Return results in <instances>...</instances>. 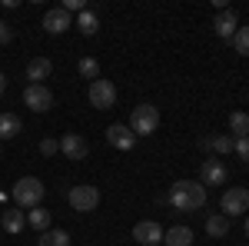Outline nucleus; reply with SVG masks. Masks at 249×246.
<instances>
[{"label":"nucleus","instance_id":"obj_1","mask_svg":"<svg viewBox=\"0 0 249 246\" xmlns=\"http://www.w3.org/2000/svg\"><path fill=\"white\" fill-rule=\"evenodd\" d=\"M166 203L176 207V209H183V213H190V209H203V207H206V187H203L199 180H176V183L170 187Z\"/></svg>","mask_w":249,"mask_h":246},{"label":"nucleus","instance_id":"obj_2","mask_svg":"<svg viewBox=\"0 0 249 246\" xmlns=\"http://www.w3.org/2000/svg\"><path fill=\"white\" fill-rule=\"evenodd\" d=\"M43 193H47V187L40 183L37 176H23V180H17L14 183V203H17L20 209H34L40 207V200H43Z\"/></svg>","mask_w":249,"mask_h":246},{"label":"nucleus","instance_id":"obj_3","mask_svg":"<svg viewBox=\"0 0 249 246\" xmlns=\"http://www.w3.org/2000/svg\"><path fill=\"white\" fill-rule=\"evenodd\" d=\"M130 130H133L136 136H150V133H156L160 130V110H156L153 103H140V107H133Z\"/></svg>","mask_w":249,"mask_h":246},{"label":"nucleus","instance_id":"obj_4","mask_svg":"<svg viewBox=\"0 0 249 246\" xmlns=\"http://www.w3.org/2000/svg\"><path fill=\"white\" fill-rule=\"evenodd\" d=\"M67 200H70V207L77 209V213H90V209L100 207V189H96V187H87V183H80V187H70Z\"/></svg>","mask_w":249,"mask_h":246},{"label":"nucleus","instance_id":"obj_5","mask_svg":"<svg viewBox=\"0 0 249 246\" xmlns=\"http://www.w3.org/2000/svg\"><path fill=\"white\" fill-rule=\"evenodd\" d=\"M23 103H27L34 114H47V110L53 107V94H50L43 83H27V90H23Z\"/></svg>","mask_w":249,"mask_h":246},{"label":"nucleus","instance_id":"obj_6","mask_svg":"<svg viewBox=\"0 0 249 246\" xmlns=\"http://www.w3.org/2000/svg\"><path fill=\"white\" fill-rule=\"evenodd\" d=\"M249 209V189L246 187H230L223 193V216H239Z\"/></svg>","mask_w":249,"mask_h":246},{"label":"nucleus","instance_id":"obj_7","mask_svg":"<svg viewBox=\"0 0 249 246\" xmlns=\"http://www.w3.org/2000/svg\"><path fill=\"white\" fill-rule=\"evenodd\" d=\"M90 103H93L96 110H110L116 103V87L110 80H103V76L93 80V83H90Z\"/></svg>","mask_w":249,"mask_h":246},{"label":"nucleus","instance_id":"obj_8","mask_svg":"<svg viewBox=\"0 0 249 246\" xmlns=\"http://www.w3.org/2000/svg\"><path fill=\"white\" fill-rule=\"evenodd\" d=\"M226 176H230V170H226L223 160H203V167H199V183L203 187H223Z\"/></svg>","mask_w":249,"mask_h":246},{"label":"nucleus","instance_id":"obj_9","mask_svg":"<svg viewBox=\"0 0 249 246\" xmlns=\"http://www.w3.org/2000/svg\"><path fill=\"white\" fill-rule=\"evenodd\" d=\"M163 233H166V229L160 227V223H153V220H140V223L133 227V240L143 243V246H160L163 243Z\"/></svg>","mask_w":249,"mask_h":246},{"label":"nucleus","instance_id":"obj_10","mask_svg":"<svg viewBox=\"0 0 249 246\" xmlns=\"http://www.w3.org/2000/svg\"><path fill=\"white\" fill-rule=\"evenodd\" d=\"M70 27H73V17H70L63 7H53V10L43 14V30H47V34H63V30H70Z\"/></svg>","mask_w":249,"mask_h":246},{"label":"nucleus","instance_id":"obj_11","mask_svg":"<svg viewBox=\"0 0 249 246\" xmlns=\"http://www.w3.org/2000/svg\"><path fill=\"white\" fill-rule=\"evenodd\" d=\"M213 30H216V37H219V40H232V37H236V30H239V17H236L232 10H219L216 20H213Z\"/></svg>","mask_w":249,"mask_h":246},{"label":"nucleus","instance_id":"obj_12","mask_svg":"<svg viewBox=\"0 0 249 246\" xmlns=\"http://www.w3.org/2000/svg\"><path fill=\"white\" fill-rule=\"evenodd\" d=\"M107 140L113 143L116 150H133V143H136V133L126 127V123H113L110 130H107Z\"/></svg>","mask_w":249,"mask_h":246},{"label":"nucleus","instance_id":"obj_13","mask_svg":"<svg viewBox=\"0 0 249 246\" xmlns=\"http://www.w3.org/2000/svg\"><path fill=\"white\" fill-rule=\"evenodd\" d=\"M60 150L67 153L70 160H83L90 147H87V140H83L80 133H63V140H60Z\"/></svg>","mask_w":249,"mask_h":246},{"label":"nucleus","instance_id":"obj_14","mask_svg":"<svg viewBox=\"0 0 249 246\" xmlns=\"http://www.w3.org/2000/svg\"><path fill=\"white\" fill-rule=\"evenodd\" d=\"M0 227L7 229V233H20V229L27 227V213L20 207H7L0 209Z\"/></svg>","mask_w":249,"mask_h":246},{"label":"nucleus","instance_id":"obj_15","mask_svg":"<svg viewBox=\"0 0 249 246\" xmlns=\"http://www.w3.org/2000/svg\"><path fill=\"white\" fill-rule=\"evenodd\" d=\"M50 74H53V63L47 57H34L27 63V80L30 83H43V80H50Z\"/></svg>","mask_w":249,"mask_h":246},{"label":"nucleus","instance_id":"obj_16","mask_svg":"<svg viewBox=\"0 0 249 246\" xmlns=\"http://www.w3.org/2000/svg\"><path fill=\"white\" fill-rule=\"evenodd\" d=\"M20 130H23L20 116H17V114H7V110H3V114H0V143H3V140H14Z\"/></svg>","mask_w":249,"mask_h":246},{"label":"nucleus","instance_id":"obj_17","mask_svg":"<svg viewBox=\"0 0 249 246\" xmlns=\"http://www.w3.org/2000/svg\"><path fill=\"white\" fill-rule=\"evenodd\" d=\"M193 243V229L190 227H170L163 233V246H190Z\"/></svg>","mask_w":249,"mask_h":246},{"label":"nucleus","instance_id":"obj_18","mask_svg":"<svg viewBox=\"0 0 249 246\" xmlns=\"http://www.w3.org/2000/svg\"><path fill=\"white\" fill-rule=\"evenodd\" d=\"M73 27H77V30L83 34V37H93L96 30H100V17H96L93 10H83V14H77Z\"/></svg>","mask_w":249,"mask_h":246},{"label":"nucleus","instance_id":"obj_19","mask_svg":"<svg viewBox=\"0 0 249 246\" xmlns=\"http://www.w3.org/2000/svg\"><path fill=\"white\" fill-rule=\"evenodd\" d=\"M203 147L213 153H219V156H226V153H232V136L230 133H219V136H206L203 140Z\"/></svg>","mask_w":249,"mask_h":246},{"label":"nucleus","instance_id":"obj_20","mask_svg":"<svg viewBox=\"0 0 249 246\" xmlns=\"http://www.w3.org/2000/svg\"><path fill=\"white\" fill-rule=\"evenodd\" d=\"M206 233H210V236H216V240H219V236H226V233H230V216L213 213L210 220H206Z\"/></svg>","mask_w":249,"mask_h":246},{"label":"nucleus","instance_id":"obj_21","mask_svg":"<svg viewBox=\"0 0 249 246\" xmlns=\"http://www.w3.org/2000/svg\"><path fill=\"white\" fill-rule=\"evenodd\" d=\"M27 223H30L34 229H40V233H47V229H50V209L34 207L30 213H27Z\"/></svg>","mask_w":249,"mask_h":246},{"label":"nucleus","instance_id":"obj_22","mask_svg":"<svg viewBox=\"0 0 249 246\" xmlns=\"http://www.w3.org/2000/svg\"><path fill=\"white\" fill-rule=\"evenodd\" d=\"M40 246H70V233L67 229H47V233H40Z\"/></svg>","mask_w":249,"mask_h":246},{"label":"nucleus","instance_id":"obj_23","mask_svg":"<svg viewBox=\"0 0 249 246\" xmlns=\"http://www.w3.org/2000/svg\"><path fill=\"white\" fill-rule=\"evenodd\" d=\"M77 70H80V76H83V80H90V83H93V80H100V60L83 57L77 63Z\"/></svg>","mask_w":249,"mask_h":246},{"label":"nucleus","instance_id":"obj_24","mask_svg":"<svg viewBox=\"0 0 249 246\" xmlns=\"http://www.w3.org/2000/svg\"><path fill=\"white\" fill-rule=\"evenodd\" d=\"M230 130H232V136L239 140V136H249V114H236L230 116Z\"/></svg>","mask_w":249,"mask_h":246},{"label":"nucleus","instance_id":"obj_25","mask_svg":"<svg viewBox=\"0 0 249 246\" xmlns=\"http://www.w3.org/2000/svg\"><path fill=\"white\" fill-rule=\"evenodd\" d=\"M232 43H236V50H239L243 57H249V23L236 30V37H232Z\"/></svg>","mask_w":249,"mask_h":246},{"label":"nucleus","instance_id":"obj_26","mask_svg":"<svg viewBox=\"0 0 249 246\" xmlns=\"http://www.w3.org/2000/svg\"><path fill=\"white\" fill-rule=\"evenodd\" d=\"M232 153H236L243 163H249V136H239V140L232 136Z\"/></svg>","mask_w":249,"mask_h":246},{"label":"nucleus","instance_id":"obj_27","mask_svg":"<svg viewBox=\"0 0 249 246\" xmlns=\"http://www.w3.org/2000/svg\"><path fill=\"white\" fill-rule=\"evenodd\" d=\"M57 150H60L57 140H43V143H40V153H43V156H53Z\"/></svg>","mask_w":249,"mask_h":246},{"label":"nucleus","instance_id":"obj_28","mask_svg":"<svg viewBox=\"0 0 249 246\" xmlns=\"http://www.w3.org/2000/svg\"><path fill=\"white\" fill-rule=\"evenodd\" d=\"M10 37H14V34H10V27L0 20V43H10Z\"/></svg>","mask_w":249,"mask_h":246},{"label":"nucleus","instance_id":"obj_29","mask_svg":"<svg viewBox=\"0 0 249 246\" xmlns=\"http://www.w3.org/2000/svg\"><path fill=\"white\" fill-rule=\"evenodd\" d=\"M3 90H7V76L0 74V94H3Z\"/></svg>","mask_w":249,"mask_h":246},{"label":"nucleus","instance_id":"obj_30","mask_svg":"<svg viewBox=\"0 0 249 246\" xmlns=\"http://www.w3.org/2000/svg\"><path fill=\"white\" fill-rule=\"evenodd\" d=\"M243 229H246V240H249V216H246V223H243Z\"/></svg>","mask_w":249,"mask_h":246},{"label":"nucleus","instance_id":"obj_31","mask_svg":"<svg viewBox=\"0 0 249 246\" xmlns=\"http://www.w3.org/2000/svg\"><path fill=\"white\" fill-rule=\"evenodd\" d=\"M160 246H163V243H160Z\"/></svg>","mask_w":249,"mask_h":246}]
</instances>
